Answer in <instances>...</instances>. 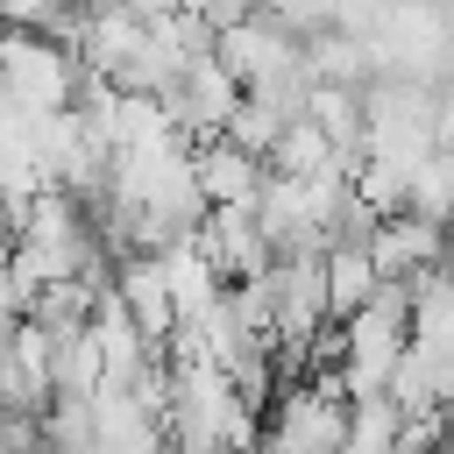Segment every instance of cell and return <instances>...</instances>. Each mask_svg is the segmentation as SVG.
Masks as SVG:
<instances>
[{"instance_id":"7a4b0ae2","label":"cell","mask_w":454,"mask_h":454,"mask_svg":"<svg viewBox=\"0 0 454 454\" xmlns=\"http://www.w3.org/2000/svg\"><path fill=\"white\" fill-rule=\"evenodd\" d=\"M319 284H326V319H348L355 305H369L376 298V262H369V248L362 241H333V248H319Z\"/></svg>"},{"instance_id":"277c9868","label":"cell","mask_w":454,"mask_h":454,"mask_svg":"<svg viewBox=\"0 0 454 454\" xmlns=\"http://www.w3.org/2000/svg\"><path fill=\"white\" fill-rule=\"evenodd\" d=\"M177 7H184V0H128L135 21H163V14H177Z\"/></svg>"},{"instance_id":"3957f363","label":"cell","mask_w":454,"mask_h":454,"mask_svg":"<svg viewBox=\"0 0 454 454\" xmlns=\"http://www.w3.org/2000/svg\"><path fill=\"white\" fill-rule=\"evenodd\" d=\"M255 7H262V0H184V14H199L213 35H220V28H234V21H248Z\"/></svg>"},{"instance_id":"6da1fadb","label":"cell","mask_w":454,"mask_h":454,"mask_svg":"<svg viewBox=\"0 0 454 454\" xmlns=\"http://www.w3.org/2000/svg\"><path fill=\"white\" fill-rule=\"evenodd\" d=\"M192 177H199V199L206 206H255L262 192V156L234 149L227 135L213 142H192Z\"/></svg>"}]
</instances>
